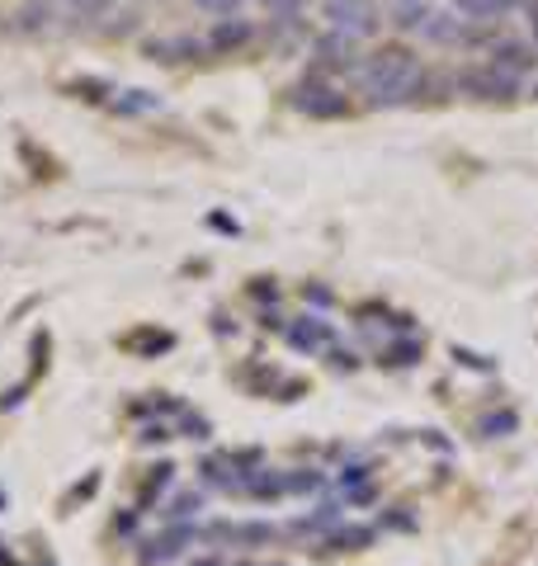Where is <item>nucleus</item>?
I'll return each instance as SVG.
<instances>
[{
    "label": "nucleus",
    "instance_id": "2",
    "mask_svg": "<svg viewBox=\"0 0 538 566\" xmlns=\"http://www.w3.org/2000/svg\"><path fill=\"white\" fill-rule=\"evenodd\" d=\"M519 85H525V76H515V71H506V66H496L492 57L458 71V91L473 95V99H496V104H506V99H519Z\"/></svg>",
    "mask_w": 538,
    "mask_h": 566
},
{
    "label": "nucleus",
    "instance_id": "3",
    "mask_svg": "<svg viewBox=\"0 0 538 566\" xmlns=\"http://www.w3.org/2000/svg\"><path fill=\"white\" fill-rule=\"evenodd\" d=\"M293 109L308 114V118H340V114H350V99H345L340 85L312 76V81L293 85Z\"/></svg>",
    "mask_w": 538,
    "mask_h": 566
},
{
    "label": "nucleus",
    "instance_id": "8",
    "mask_svg": "<svg viewBox=\"0 0 538 566\" xmlns=\"http://www.w3.org/2000/svg\"><path fill=\"white\" fill-rule=\"evenodd\" d=\"M208 43L199 39H185V33H175V39H156L147 43V57L152 62H194V57H204Z\"/></svg>",
    "mask_w": 538,
    "mask_h": 566
},
{
    "label": "nucleus",
    "instance_id": "19",
    "mask_svg": "<svg viewBox=\"0 0 538 566\" xmlns=\"http://www.w3.org/2000/svg\"><path fill=\"white\" fill-rule=\"evenodd\" d=\"M529 29H534V43H538V0L529 6Z\"/></svg>",
    "mask_w": 538,
    "mask_h": 566
},
{
    "label": "nucleus",
    "instance_id": "17",
    "mask_svg": "<svg viewBox=\"0 0 538 566\" xmlns=\"http://www.w3.org/2000/svg\"><path fill=\"white\" fill-rule=\"evenodd\" d=\"M269 14H279V20H298V10L308 6V0H260Z\"/></svg>",
    "mask_w": 538,
    "mask_h": 566
},
{
    "label": "nucleus",
    "instance_id": "18",
    "mask_svg": "<svg viewBox=\"0 0 538 566\" xmlns=\"http://www.w3.org/2000/svg\"><path fill=\"white\" fill-rule=\"evenodd\" d=\"M194 6L208 10V14H218V20H227V14H237L241 0H194Z\"/></svg>",
    "mask_w": 538,
    "mask_h": 566
},
{
    "label": "nucleus",
    "instance_id": "9",
    "mask_svg": "<svg viewBox=\"0 0 538 566\" xmlns=\"http://www.w3.org/2000/svg\"><path fill=\"white\" fill-rule=\"evenodd\" d=\"M534 6V0H458V14H463V20H468V24H492V20H506V14L510 10H529Z\"/></svg>",
    "mask_w": 538,
    "mask_h": 566
},
{
    "label": "nucleus",
    "instance_id": "16",
    "mask_svg": "<svg viewBox=\"0 0 538 566\" xmlns=\"http://www.w3.org/2000/svg\"><path fill=\"white\" fill-rule=\"evenodd\" d=\"M331 547H340V553H354V547H364V543H373V534L369 528H340L335 538H327Z\"/></svg>",
    "mask_w": 538,
    "mask_h": 566
},
{
    "label": "nucleus",
    "instance_id": "7",
    "mask_svg": "<svg viewBox=\"0 0 538 566\" xmlns=\"http://www.w3.org/2000/svg\"><path fill=\"white\" fill-rule=\"evenodd\" d=\"M250 33H256V29H250V20H241V14H227V20H218V24L208 29L204 43H208L213 52H237V48L250 43Z\"/></svg>",
    "mask_w": 538,
    "mask_h": 566
},
{
    "label": "nucleus",
    "instance_id": "13",
    "mask_svg": "<svg viewBox=\"0 0 538 566\" xmlns=\"http://www.w3.org/2000/svg\"><path fill=\"white\" fill-rule=\"evenodd\" d=\"M430 20V0H397V10H392V24L402 29H421Z\"/></svg>",
    "mask_w": 538,
    "mask_h": 566
},
{
    "label": "nucleus",
    "instance_id": "6",
    "mask_svg": "<svg viewBox=\"0 0 538 566\" xmlns=\"http://www.w3.org/2000/svg\"><path fill=\"white\" fill-rule=\"evenodd\" d=\"M317 62L321 66H335V71H354L359 66V57H354V39H345V33H321V39H317Z\"/></svg>",
    "mask_w": 538,
    "mask_h": 566
},
{
    "label": "nucleus",
    "instance_id": "4",
    "mask_svg": "<svg viewBox=\"0 0 538 566\" xmlns=\"http://www.w3.org/2000/svg\"><path fill=\"white\" fill-rule=\"evenodd\" d=\"M327 20L345 39H369L379 29V0H327Z\"/></svg>",
    "mask_w": 538,
    "mask_h": 566
},
{
    "label": "nucleus",
    "instance_id": "15",
    "mask_svg": "<svg viewBox=\"0 0 538 566\" xmlns=\"http://www.w3.org/2000/svg\"><path fill=\"white\" fill-rule=\"evenodd\" d=\"M383 364H387V368H402V364L411 368V364H421V345H416V340H411V345H406V340H402V345H387Z\"/></svg>",
    "mask_w": 538,
    "mask_h": 566
},
{
    "label": "nucleus",
    "instance_id": "10",
    "mask_svg": "<svg viewBox=\"0 0 538 566\" xmlns=\"http://www.w3.org/2000/svg\"><path fill=\"white\" fill-rule=\"evenodd\" d=\"M492 62L506 66V71H515V76H529L534 52H529V43H519V39H500V43L492 48Z\"/></svg>",
    "mask_w": 538,
    "mask_h": 566
},
{
    "label": "nucleus",
    "instance_id": "1",
    "mask_svg": "<svg viewBox=\"0 0 538 566\" xmlns=\"http://www.w3.org/2000/svg\"><path fill=\"white\" fill-rule=\"evenodd\" d=\"M354 81H359V91L369 95L373 109H397V104H411L425 91V66L411 48L387 43V48H373L369 57L354 66Z\"/></svg>",
    "mask_w": 538,
    "mask_h": 566
},
{
    "label": "nucleus",
    "instance_id": "11",
    "mask_svg": "<svg viewBox=\"0 0 538 566\" xmlns=\"http://www.w3.org/2000/svg\"><path fill=\"white\" fill-rule=\"evenodd\" d=\"M289 340H293L298 349H317V345L331 340V326L317 322V316H298V322L289 326Z\"/></svg>",
    "mask_w": 538,
    "mask_h": 566
},
{
    "label": "nucleus",
    "instance_id": "14",
    "mask_svg": "<svg viewBox=\"0 0 538 566\" xmlns=\"http://www.w3.org/2000/svg\"><path fill=\"white\" fill-rule=\"evenodd\" d=\"M185 538H189V528H175V534L156 538V543H152V553H147V562H170L179 547H185Z\"/></svg>",
    "mask_w": 538,
    "mask_h": 566
},
{
    "label": "nucleus",
    "instance_id": "5",
    "mask_svg": "<svg viewBox=\"0 0 538 566\" xmlns=\"http://www.w3.org/2000/svg\"><path fill=\"white\" fill-rule=\"evenodd\" d=\"M421 33L430 43H468V20H463L458 10H430V20L421 24Z\"/></svg>",
    "mask_w": 538,
    "mask_h": 566
},
{
    "label": "nucleus",
    "instance_id": "12",
    "mask_svg": "<svg viewBox=\"0 0 538 566\" xmlns=\"http://www.w3.org/2000/svg\"><path fill=\"white\" fill-rule=\"evenodd\" d=\"M515 430H519V416L515 411H487V416L477 420V434L482 439H510Z\"/></svg>",
    "mask_w": 538,
    "mask_h": 566
},
{
    "label": "nucleus",
    "instance_id": "21",
    "mask_svg": "<svg viewBox=\"0 0 538 566\" xmlns=\"http://www.w3.org/2000/svg\"><path fill=\"white\" fill-rule=\"evenodd\" d=\"M246 566H256V562H246Z\"/></svg>",
    "mask_w": 538,
    "mask_h": 566
},
{
    "label": "nucleus",
    "instance_id": "20",
    "mask_svg": "<svg viewBox=\"0 0 538 566\" xmlns=\"http://www.w3.org/2000/svg\"><path fill=\"white\" fill-rule=\"evenodd\" d=\"M189 566H223L218 557H208V562H189Z\"/></svg>",
    "mask_w": 538,
    "mask_h": 566
}]
</instances>
